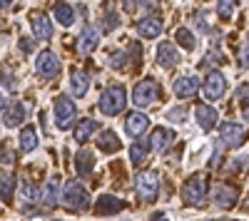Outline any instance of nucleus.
<instances>
[{"label": "nucleus", "instance_id": "4be33fe9", "mask_svg": "<svg viewBox=\"0 0 249 221\" xmlns=\"http://www.w3.org/2000/svg\"><path fill=\"white\" fill-rule=\"evenodd\" d=\"M97 132V119H80V122L75 125V142H88V139Z\"/></svg>", "mask_w": 249, "mask_h": 221}, {"label": "nucleus", "instance_id": "39448f33", "mask_svg": "<svg viewBox=\"0 0 249 221\" xmlns=\"http://www.w3.org/2000/svg\"><path fill=\"white\" fill-rule=\"evenodd\" d=\"M157 97H160V85L155 82L152 77L137 82L135 90H132V102H135L137 107H147V105L157 102Z\"/></svg>", "mask_w": 249, "mask_h": 221}, {"label": "nucleus", "instance_id": "f8f14e48", "mask_svg": "<svg viewBox=\"0 0 249 221\" xmlns=\"http://www.w3.org/2000/svg\"><path fill=\"white\" fill-rule=\"evenodd\" d=\"M172 142H175V132L167 127H155L150 134V149L152 152H164Z\"/></svg>", "mask_w": 249, "mask_h": 221}, {"label": "nucleus", "instance_id": "ddd939ff", "mask_svg": "<svg viewBox=\"0 0 249 221\" xmlns=\"http://www.w3.org/2000/svg\"><path fill=\"white\" fill-rule=\"evenodd\" d=\"M195 117H197V125L202 127V129H214L217 127V119H219V114H217V110L214 107H210V105H197L195 107Z\"/></svg>", "mask_w": 249, "mask_h": 221}, {"label": "nucleus", "instance_id": "6ab92c4d", "mask_svg": "<svg viewBox=\"0 0 249 221\" xmlns=\"http://www.w3.org/2000/svg\"><path fill=\"white\" fill-rule=\"evenodd\" d=\"M97 43H100V32H97V28L95 25H85V30H82V35H80V52H85V55H90L95 47H97Z\"/></svg>", "mask_w": 249, "mask_h": 221}, {"label": "nucleus", "instance_id": "4468645a", "mask_svg": "<svg viewBox=\"0 0 249 221\" xmlns=\"http://www.w3.org/2000/svg\"><path fill=\"white\" fill-rule=\"evenodd\" d=\"M147 125H150V119H147V114H142V112H130L127 114V119H124V132H127L130 137H140L144 129H147Z\"/></svg>", "mask_w": 249, "mask_h": 221}, {"label": "nucleus", "instance_id": "ea45409f", "mask_svg": "<svg viewBox=\"0 0 249 221\" xmlns=\"http://www.w3.org/2000/svg\"><path fill=\"white\" fill-rule=\"evenodd\" d=\"M239 65H242V67H247V65H249V47H244V50H242V60H239Z\"/></svg>", "mask_w": 249, "mask_h": 221}, {"label": "nucleus", "instance_id": "a211bd4d", "mask_svg": "<svg viewBox=\"0 0 249 221\" xmlns=\"http://www.w3.org/2000/svg\"><path fill=\"white\" fill-rule=\"evenodd\" d=\"M157 63H160L162 67H175V65L179 63L177 47H175L172 43H160V47H157Z\"/></svg>", "mask_w": 249, "mask_h": 221}, {"label": "nucleus", "instance_id": "2eb2a0df", "mask_svg": "<svg viewBox=\"0 0 249 221\" xmlns=\"http://www.w3.org/2000/svg\"><path fill=\"white\" fill-rule=\"evenodd\" d=\"M137 32L142 37H157L162 32V20L157 15H144L137 20Z\"/></svg>", "mask_w": 249, "mask_h": 221}, {"label": "nucleus", "instance_id": "4c0bfd02", "mask_svg": "<svg viewBox=\"0 0 249 221\" xmlns=\"http://www.w3.org/2000/svg\"><path fill=\"white\" fill-rule=\"evenodd\" d=\"M232 169H249V157H239V162H234Z\"/></svg>", "mask_w": 249, "mask_h": 221}, {"label": "nucleus", "instance_id": "79ce46f5", "mask_svg": "<svg viewBox=\"0 0 249 221\" xmlns=\"http://www.w3.org/2000/svg\"><path fill=\"white\" fill-rule=\"evenodd\" d=\"M244 119H247V122H249V107L244 110Z\"/></svg>", "mask_w": 249, "mask_h": 221}, {"label": "nucleus", "instance_id": "aec40b11", "mask_svg": "<svg viewBox=\"0 0 249 221\" xmlns=\"http://www.w3.org/2000/svg\"><path fill=\"white\" fill-rule=\"evenodd\" d=\"M23 119H25V105L23 102H10V107H8V112L3 117V125L8 129H13V127L23 125Z\"/></svg>", "mask_w": 249, "mask_h": 221}, {"label": "nucleus", "instance_id": "c85d7f7f", "mask_svg": "<svg viewBox=\"0 0 249 221\" xmlns=\"http://www.w3.org/2000/svg\"><path fill=\"white\" fill-rule=\"evenodd\" d=\"M107 65H110L112 70H124V67L130 65V55L122 52V50H112V52L107 55Z\"/></svg>", "mask_w": 249, "mask_h": 221}, {"label": "nucleus", "instance_id": "c9c22d12", "mask_svg": "<svg viewBox=\"0 0 249 221\" xmlns=\"http://www.w3.org/2000/svg\"><path fill=\"white\" fill-rule=\"evenodd\" d=\"M13 162V152L5 149V147H0V164H10Z\"/></svg>", "mask_w": 249, "mask_h": 221}, {"label": "nucleus", "instance_id": "393cba45", "mask_svg": "<svg viewBox=\"0 0 249 221\" xmlns=\"http://www.w3.org/2000/svg\"><path fill=\"white\" fill-rule=\"evenodd\" d=\"M97 147L102 149V152H120V139H117V134L112 132V129H105V132H100V137H97Z\"/></svg>", "mask_w": 249, "mask_h": 221}, {"label": "nucleus", "instance_id": "2f4dec72", "mask_svg": "<svg viewBox=\"0 0 249 221\" xmlns=\"http://www.w3.org/2000/svg\"><path fill=\"white\" fill-rule=\"evenodd\" d=\"M167 119L175 122V125H182L187 119V110L184 107H172V110H167Z\"/></svg>", "mask_w": 249, "mask_h": 221}, {"label": "nucleus", "instance_id": "cd10ccee", "mask_svg": "<svg viewBox=\"0 0 249 221\" xmlns=\"http://www.w3.org/2000/svg\"><path fill=\"white\" fill-rule=\"evenodd\" d=\"M13 191H15V176L3 172L0 174V199H3V202H10Z\"/></svg>", "mask_w": 249, "mask_h": 221}, {"label": "nucleus", "instance_id": "a878e982", "mask_svg": "<svg viewBox=\"0 0 249 221\" xmlns=\"http://www.w3.org/2000/svg\"><path fill=\"white\" fill-rule=\"evenodd\" d=\"M40 199H43L48 206H55V204H57V199H60V196H57V176H53V179H48V182H45Z\"/></svg>", "mask_w": 249, "mask_h": 221}, {"label": "nucleus", "instance_id": "72a5a7b5", "mask_svg": "<svg viewBox=\"0 0 249 221\" xmlns=\"http://www.w3.org/2000/svg\"><path fill=\"white\" fill-rule=\"evenodd\" d=\"M117 25H120V17H117L115 13H107V15H105V30L112 32V30H117Z\"/></svg>", "mask_w": 249, "mask_h": 221}, {"label": "nucleus", "instance_id": "9b49d317", "mask_svg": "<svg viewBox=\"0 0 249 221\" xmlns=\"http://www.w3.org/2000/svg\"><path fill=\"white\" fill-rule=\"evenodd\" d=\"M30 28H33V35L37 40H50L53 37V23H50V17L43 15V13H33L30 15Z\"/></svg>", "mask_w": 249, "mask_h": 221}, {"label": "nucleus", "instance_id": "9d476101", "mask_svg": "<svg viewBox=\"0 0 249 221\" xmlns=\"http://www.w3.org/2000/svg\"><path fill=\"white\" fill-rule=\"evenodd\" d=\"M175 95L177 97H182V99H187V97H195L197 95V90H199V77L197 75H179L177 79H175Z\"/></svg>", "mask_w": 249, "mask_h": 221}, {"label": "nucleus", "instance_id": "412c9836", "mask_svg": "<svg viewBox=\"0 0 249 221\" xmlns=\"http://www.w3.org/2000/svg\"><path fill=\"white\" fill-rule=\"evenodd\" d=\"M53 17L57 20L62 28H70V25L75 23V8H72L70 3H57V5L53 8Z\"/></svg>", "mask_w": 249, "mask_h": 221}, {"label": "nucleus", "instance_id": "473e14b6", "mask_svg": "<svg viewBox=\"0 0 249 221\" xmlns=\"http://www.w3.org/2000/svg\"><path fill=\"white\" fill-rule=\"evenodd\" d=\"M217 13H219V17H222V20H230V17H232V13H234V5L230 3V0H222V3L217 5Z\"/></svg>", "mask_w": 249, "mask_h": 221}, {"label": "nucleus", "instance_id": "a19ab883", "mask_svg": "<svg viewBox=\"0 0 249 221\" xmlns=\"http://www.w3.org/2000/svg\"><path fill=\"white\" fill-rule=\"evenodd\" d=\"M3 107H5V97H3V95H0V110H3Z\"/></svg>", "mask_w": 249, "mask_h": 221}, {"label": "nucleus", "instance_id": "bb28decb", "mask_svg": "<svg viewBox=\"0 0 249 221\" xmlns=\"http://www.w3.org/2000/svg\"><path fill=\"white\" fill-rule=\"evenodd\" d=\"M20 149L23 152H35L37 149V134L33 127H25L23 132H20Z\"/></svg>", "mask_w": 249, "mask_h": 221}, {"label": "nucleus", "instance_id": "b1692460", "mask_svg": "<svg viewBox=\"0 0 249 221\" xmlns=\"http://www.w3.org/2000/svg\"><path fill=\"white\" fill-rule=\"evenodd\" d=\"M122 209H124V202H120L117 196H100L97 199V206H95L97 214H117Z\"/></svg>", "mask_w": 249, "mask_h": 221}, {"label": "nucleus", "instance_id": "58836bf2", "mask_svg": "<svg viewBox=\"0 0 249 221\" xmlns=\"http://www.w3.org/2000/svg\"><path fill=\"white\" fill-rule=\"evenodd\" d=\"M237 97L242 99V102H249V85H242L239 92H237Z\"/></svg>", "mask_w": 249, "mask_h": 221}, {"label": "nucleus", "instance_id": "1a4fd4ad", "mask_svg": "<svg viewBox=\"0 0 249 221\" xmlns=\"http://www.w3.org/2000/svg\"><path fill=\"white\" fill-rule=\"evenodd\" d=\"M219 139H222L224 147L237 149V147L244 142V127L237 125V122H224V125L219 127Z\"/></svg>", "mask_w": 249, "mask_h": 221}, {"label": "nucleus", "instance_id": "6e6552de", "mask_svg": "<svg viewBox=\"0 0 249 221\" xmlns=\"http://www.w3.org/2000/svg\"><path fill=\"white\" fill-rule=\"evenodd\" d=\"M35 70H37L40 77H48V79L57 77V72H60V60H57V55L50 52V50H43V52L37 55V60H35Z\"/></svg>", "mask_w": 249, "mask_h": 221}, {"label": "nucleus", "instance_id": "f704fd0d", "mask_svg": "<svg viewBox=\"0 0 249 221\" xmlns=\"http://www.w3.org/2000/svg\"><path fill=\"white\" fill-rule=\"evenodd\" d=\"M23 196L28 199V202H37V199H40V194H37V189L33 184H25L23 187Z\"/></svg>", "mask_w": 249, "mask_h": 221}, {"label": "nucleus", "instance_id": "0eeeda50", "mask_svg": "<svg viewBox=\"0 0 249 221\" xmlns=\"http://www.w3.org/2000/svg\"><path fill=\"white\" fill-rule=\"evenodd\" d=\"M202 90H204V97L210 99V102L219 99V97L224 95V90H227V79H224V75H222L219 70H210V72H207V77H204Z\"/></svg>", "mask_w": 249, "mask_h": 221}, {"label": "nucleus", "instance_id": "f03ea898", "mask_svg": "<svg viewBox=\"0 0 249 221\" xmlns=\"http://www.w3.org/2000/svg\"><path fill=\"white\" fill-rule=\"evenodd\" d=\"M60 199H62V204H65L68 209H72V211H82V209H88V204H90V194L80 182H68Z\"/></svg>", "mask_w": 249, "mask_h": 221}, {"label": "nucleus", "instance_id": "5701e85b", "mask_svg": "<svg viewBox=\"0 0 249 221\" xmlns=\"http://www.w3.org/2000/svg\"><path fill=\"white\" fill-rule=\"evenodd\" d=\"M75 169H77L80 176H88L95 169V154L90 149H80L77 152V159H75Z\"/></svg>", "mask_w": 249, "mask_h": 221}, {"label": "nucleus", "instance_id": "7ed1b4c3", "mask_svg": "<svg viewBox=\"0 0 249 221\" xmlns=\"http://www.w3.org/2000/svg\"><path fill=\"white\" fill-rule=\"evenodd\" d=\"M204 196H207V182H204V176H202V174H192V176L184 182V187H182L184 204L202 206V204H204Z\"/></svg>", "mask_w": 249, "mask_h": 221}, {"label": "nucleus", "instance_id": "f257e3e1", "mask_svg": "<svg viewBox=\"0 0 249 221\" xmlns=\"http://www.w3.org/2000/svg\"><path fill=\"white\" fill-rule=\"evenodd\" d=\"M124 102H127V92H124L122 85H112L102 92L100 97V112L107 114V117H115L124 110Z\"/></svg>", "mask_w": 249, "mask_h": 221}, {"label": "nucleus", "instance_id": "423d86ee", "mask_svg": "<svg viewBox=\"0 0 249 221\" xmlns=\"http://www.w3.org/2000/svg\"><path fill=\"white\" fill-rule=\"evenodd\" d=\"M135 189L140 194V199H144V202H152V199H157V191H160V179L155 172H142L135 176Z\"/></svg>", "mask_w": 249, "mask_h": 221}, {"label": "nucleus", "instance_id": "37998d69", "mask_svg": "<svg viewBox=\"0 0 249 221\" xmlns=\"http://www.w3.org/2000/svg\"><path fill=\"white\" fill-rule=\"evenodd\" d=\"M8 5H10V3H0V8H8Z\"/></svg>", "mask_w": 249, "mask_h": 221}, {"label": "nucleus", "instance_id": "7c9ffc66", "mask_svg": "<svg viewBox=\"0 0 249 221\" xmlns=\"http://www.w3.org/2000/svg\"><path fill=\"white\" fill-rule=\"evenodd\" d=\"M175 37H177V43H179L182 47H187V50H195V47H197V40H195V32H190V30H187V28H179Z\"/></svg>", "mask_w": 249, "mask_h": 221}, {"label": "nucleus", "instance_id": "c03bdc74", "mask_svg": "<svg viewBox=\"0 0 249 221\" xmlns=\"http://www.w3.org/2000/svg\"><path fill=\"white\" fill-rule=\"evenodd\" d=\"M247 206H249V196H247Z\"/></svg>", "mask_w": 249, "mask_h": 221}, {"label": "nucleus", "instance_id": "e433bc0d", "mask_svg": "<svg viewBox=\"0 0 249 221\" xmlns=\"http://www.w3.org/2000/svg\"><path fill=\"white\" fill-rule=\"evenodd\" d=\"M0 77H3V85H5V87H10V90H15V77H13V75H8V72H3V75H0Z\"/></svg>", "mask_w": 249, "mask_h": 221}, {"label": "nucleus", "instance_id": "20e7f679", "mask_svg": "<svg viewBox=\"0 0 249 221\" xmlns=\"http://www.w3.org/2000/svg\"><path fill=\"white\" fill-rule=\"evenodd\" d=\"M53 114H55L57 129H70V125L75 122V117H77V107H75V102H72L68 95H60V97L55 99Z\"/></svg>", "mask_w": 249, "mask_h": 221}, {"label": "nucleus", "instance_id": "f3484780", "mask_svg": "<svg viewBox=\"0 0 249 221\" xmlns=\"http://www.w3.org/2000/svg\"><path fill=\"white\" fill-rule=\"evenodd\" d=\"M88 90H90V75L82 72V70L70 72V92H72V97H85Z\"/></svg>", "mask_w": 249, "mask_h": 221}, {"label": "nucleus", "instance_id": "c756f323", "mask_svg": "<svg viewBox=\"0 0 249 221\" xmlns=\"http://www.w3.org/2000/svg\"><path fill=\"white\" fill-rule=\"evenodd\" d=\"M144 159H147V147H144V142H135V144L130 147V162H132L135 167H140Z\"/></svg>", "mask_w": 249, "mask_h": 221}, {"label": "nucleus", "instance_id": "dca6fc26", "mask_svg": "<svg viewBox=\"0 0 249 221\" xmlns=\"http://www.w3.org/2000/svg\"><path fill=\"white\" fill-rule=\"evenodd\" d=\"M214 204L219 209H232L237 204V189L230 187V184H219L214 189Z\"/></svg>", "mask_w": 249, "mask_h": 221}]
</instances>
